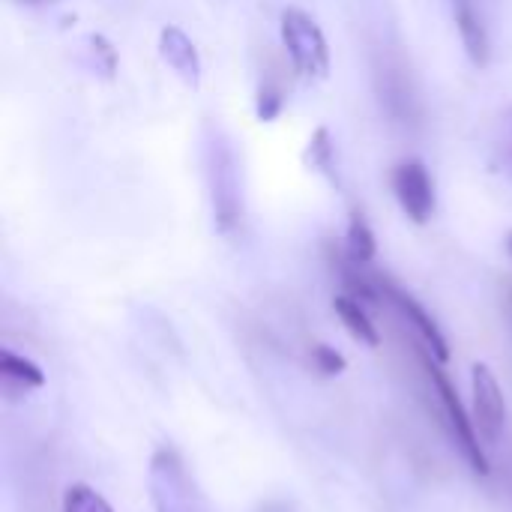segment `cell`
Masks as SVG:
<instances>
[{
  "instance_id": "6da1fadb",
  "label": "cell",
  "mask_w": 512,
  "mask_h": 512,
  "mask_svg": "<svg viewBox=\"0 0 512 512\" xmlns=\"http://www.w3.org/2000/svg\"><path fill=\"white\" fill-rule=\"evenodd\" d=\"M417 354H420V366L426 369V378H429V384H432V393H435V396H438V402H441L444 423H447V429H450L453 441L459 444V450H462L465 462L471 465V471H477V474H489V459H486V453L480 450L477 426H474V420L468 417V411H465V405H462V399H459V393H456L453 381H450V378H447V372L441 369V360H435V357H432V351H429L426 345H423Z\"/></svg>"
},
{
  "instance_id": "7a4b0ae2",
  "label": "cell",
  "mask_w": 512,
  "mask_h": 512,
  "mask_svg": "<svg viewBox=\"0 0 512 512\" xmlns=\"http://www.w3.org/2000/svg\"><path fill=\"white\" fill-rule=\"evenodd\" d=\"M279 33H282V45L291 57V66L300 78L324 81L330 75V45H327L324 30L318 27V21L309 12L288 6L279 18Z\"/></svg>"
},
{
  "instance_id": "3957f363",
  "label": "cell",
  "mask_w": 512,
  "mask_h": 512,
  "mask_svg": "<svg viewBox=\"0 0 512 512\" xmlns=\"http://www.w3.org/2000/svg\"><path fill=\"white\" fill-rule=\"evenodd\" d=\"M150 498L156 512H210L195 477L171 447H162L150 462Z\"/></svg>"
},
{
  "instance_id": "277c9868",
  "label": "cell",
  "mask_w": 512,
  "mask_h": 512,
  "mask_svg": "<svg viewBox=\"0 0 512 512\" xmlns=\"http://www.w3.org/2000/svg\"><path fill=\"white\" fill-rule=\"evenodd\" d=\"M210 183H213V213L216 228L222 234H231L240 225V180H237V162L228 144H210Z\"/></svg>"
},
{
  "instance_id": "5b68a950",
  "label": "cell",
  "mask_w": 512,
  "mask_h": 512,
  "mask_svg": "<svg viewBox=\"0 0 512 512\" xmlns=\"http://www.w3.org/2000/svg\"><path fill=\"white\" fill-rule=\"evenodd\" d=\"M390 186H393V195H396L402 213L411 222L426 225L435 216V183H432L426 162L402 159L390 174Z\"/></svg>"
},
{
  "instance_id": "8992f818",
  "label": "cell",
  "mask_w": 512,
  "mask_h": 512,
  "mask_svg": "<svg viewBox=\"0 0 512 512\" xmlns=\"http://www.w3.org/2000/svg\"><path fill=\"white\" fill-rule=\"evenodd\" d=\"M471 393H474V426L483 444H498L507 426V399L495 378V372L486 363H477L471 369Z\"/></svg>"
},
{
  "instance_id": "52a82bcc",
  "label": "cell",
  "mask_w": 512,
  "mask_h": 512,
  "mask_svg": "<svg viewBox=\"0 0 512 512\" xmlns=\"http://www.w3.org/2000/svg\"><path fill=\"white\" fill-rule=\"evenodd\" d=\"M378 285H381V297L387 300V303H393L396 309H399V315L414 327V333L420 336V342L432 351V357L435 360H441V363H447L450 360V345H447V339H444V333H441V327L435 324V318L408 294V291H402L399 285H393L390 279H384V276H378Z\"/></svg>"
},
{
  "instance_id": "ba28073f",
  "label": "cell",
  "mask_w": 512,
  "mask_h": 512,
  "mask_svg": "<svg viewBox=\"0 0 512 512\" xmlns=\"http://www.w3.org/2000/svg\"><path fill=\"white\" fill-rule=\"evenodd\" d=\"M159 57L162 63L186 84V87H198L201 84V57L195 42L186 36L183 27L177 24H165L159 30Z\"/></svg>"
},
{
  "instance_id": "9c48e42d",
  "label": "cell",
  "mask_w": 512,
  "mask_h": 512,
  "mask_svg": "<svg viewBox=\"0 0 512 512\" xmlns=\"http://www.w3.org/2000/svg\"><path fill=\"white\" fill-rule=\"evenodd\" d=\"M453 15H456V27H459L462 45H465L471 63L486 69L489 57H492V42H489V27H486L480 3L477 0H453Z\"/></svg>"
},
{
  "instance_id": "30bf717a",
  "label": "cell",
  "mask_w": 512,
  "mask_h": 512,
  "mask_svg": "<svg viewBox=\"0 0 512 512\" xmlns=\"http://www.w3.org/2000/svg\"><path fill=\"white\" fill-rule=\"evenodd\" d=\"M333 312L339 315V321L345 324V330H348L357 342H363V345H369V348H378V345H381V333H378V327L372 324V318H369L363 300H357V297H351V294H339V297L333 300Z\"/></svg>"
},
{
  "instance_id": "8fae6325",
  "label": "cell",
  "mask_w": 512,
  "mask_h": 512,
  "mask_svg": "<svg viewBox=\"0 0 512 512\" xmlns=\"http://www.w3.org/2000/svg\"><path fill=\"white\" fill-rule=\"evenodd\" d=\"M375 252H378V243H375V234L366 222L363 213H351L348 219V234H345V258L351 264H372L375 261Z\"/></svg>"
},
{
  "instance_id": "7c38bea8",
  "label": "cell",
  "mask_w": 512,
  "mask_h": 512,
  "mask_svg": "<svg viewBox=\"0 0 512 512\" xmlns=\"http://www.w3.org/2000/svg\"><path fill=\"white\" fill-rule=\"evenodd\" d=\"M306 162H309L321 177H327V183L339 186V174H336V147H333V138H330V129H327V126H318L315 135L309 138Z\"/></svg>"
},
{
  "instance_id": "4fadbf2b",
  "label": "cell",
  "mask_w": 512,
  "mask_h": 512,
  "mask_svg": "<svg viewBox=\"0 0 512 512\" xmlns=\"http://www.w3.org/2000/svg\"><path fill=\"white\" fill-rule=\"evenodd\" d=\"M0 375H3L6 384H18L21 390H33V387H42L45 384V372L36 363L18 357L12 351H3L0 354Z\"/></svg>"
},
{
  "instance_id": "5bb4252c",
  "label": "cell",
  "mask_w": 512,
  "mask_h": 512,
  "mask_svg": "<svg viewBox=\"0 0 512 512\" xmlns=\"http://www.w3.org/2000/svg\"><path fill=\"white\" fill-rule=\"evenodd\" d=\"M63 512H114L111 504L90 486L75 483L63 492Z\"/></svg>"
},
{
  "instance_id": "9a60e30c",
  "label": "cell",
  "mask_w": 512,
  "mask_h": 512,
  "mask_svg": "<svg viewBox=\"0 0 512 512\" xmlns=\"http://www.w3.org/2000/svg\"><path fill=\"white\" fill-rule=\"evenodd\" d=\"M282 105H285V90L273 78H264L261 87H258V105H255L258 120H264V123L276 120L279 111H282Z\"/></svg>"
},
{
  "instance_id": "2e32d148",
  "label": "cell",
  "mask_w": 512,
  "mask_h": 512,
  "mask_svg": "<svg viewBox=\"0 0 512 512\" xmlns=\"http://www.w3.org/2000/svg\"><path fill=\"white\" fill-rule=\"evenodd\" d=\"M312 366H315V372L318 375H324V378H336V375H342L345 372V357L336 351V348H330V345H315L312 348Z\"/></svg>"
},
{
  "instance_id": "e0dca14e",
  "label": "cell",
  "mask_w": 512,
  "mask_h": 512,
  "mask_svg": "<svg viewBox=\"0 0 512 512\" xmlns=\"http://www.w3.org/2000/svg\"><path fill=\"white\" fill-rule=\"evenodd\" d=\"M87 42H90V54L96 60V69H102L105 78H114V72H117V48L99 33H93Z\"/></svg>"
},
{
  "instance_id": "ac0fdd59",
  "label": "cell",
  "mask_w": 512,
  "mask_h": 512,
  "mask_svg": "<svg viewBox=\"0 0 512 512\" xmlns=\"http://www.w3.org/2000/svg\"><path fill=\"white\" fill-rule=\"evenodd\" d=\"M504 309H507V321H510V330H512V285H507V294H504Z\"/></svg>"
},
{
  "instance_id": "d6986e66",
  "label": "cell",
  "mask_w": 512,
  "mask_h": 512,
  "mask_svg": "<svg viewBox=\"0 0 512 512\" xmlns=\"http://www.w3.org/2000/svg\"><path fill=\"white\" fill-rule=\"evenodd\" d=\"M18 3H27V6H39V3H51V0H18Z\"/></svg>"
},
{
  "instance_id": "ffe728a7",
  "label": "cell",
  "mask_w": 512,
  "mask_h": 512,
  "mask_svg": "<svg viewBox=\"0 0 512 512\" xmlns=\"http://www.w3.org/2000/svg\"><path fill=\"white\" fill-rule=\"evenodd\" d=\"M507 249H510V255H512V231H510V237H507Z\"/></svg>"
}]
</instances>
